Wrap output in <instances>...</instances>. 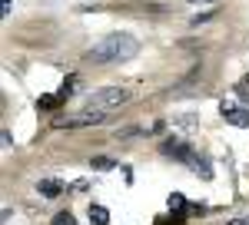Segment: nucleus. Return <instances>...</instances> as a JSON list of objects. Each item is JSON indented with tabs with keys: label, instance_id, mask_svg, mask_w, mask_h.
Wrapping results in <instances>:
<instances>
[{
	"label": "nucleus",
	"instance_id": "obj_1",
	"mask_svg": "<svg viewBox=\"0 0 249 225\" xmlns=\"http://www.w3.org/2000/svg\"><path fill=\"white\" fill-rule=\"evenodd\" d=\"M140 53V43L136 37L130 33H110V37H103L100 43L90 47V53H87V63H120V60H130V56Z\"/></svg>",
	"mask_w": 249,
	"mask_h": 225
},
{
	"label": "nucleus",
	"instance_id": "obj_2",
	"mask_svg": "<svg viewBox=\"0 0 249 225\" xmlns=\"http://www.w3.org/2000/svg\"><path fill=\"white\" fill-rule=\"evenodd\" d=\"M126 90H120V86H103V90H93V93L83 99V106L90 112H110L116 106H123L126 103Z\"/></svg>",
	"mask_w": 249,
	"mask_h": 225
},
{
	"label": "nucleus",
	"instance_id": "obj_3",
	"mask_svg": "<svg viewBox=\"0 0 249 225\" xmlns=\"http://www.w3.org/2000/svg\"><path fill=\"white\" fill-rule=\"evenodd\" d=\"M219 112H223V119H226L230 126L249 129V110L246 106H239V103H232V99H223V103H219Z\"/></svg>",
	"mask_w": 249,
	"mask_h": 225
},
{
	"label": "nucleus",
	"instance_id": "obj_4",
	"mask_svg": "<svg viewBox=\"0 0 249 225\" xmlns=\"http://www.w3.org/2000/svg\"><path fill=\"white\" fill-rule=\"evenodd\" d=\"M103 116H107V112H90V110H83V112H77V116H67V119H60L57 129H83V126H96Z\"/></svg>",
	"mask_w": 249,
	"mask_h": 225
},
{
	"label": "nucleus",
	"instance_id": "obj_5",
	"mask_svg": "<svg viewBox=\"0 0 249 225\" xmlns=\"http://www.w3.org/2000/svg\"><path fill=\"white\" fill-rule=\"evenodd\" d=\"M163 156H173L176 162H190L196 152H193L190 143H183L179 136H173V139H166V143H163Z\"/></svg>",
	"mask_w": 249,
	"mask_h": 225
},
{
	"label": "nucleus",
	"instance_id": "obj_6",
	"mask_svg": "<svg viewBox=\"0 0 249 225\" xmlns=\"http://www.w3.org/2000/svg\"><path fill=\"white\" fill-rule=\"evenodd\" d=\"M186 166H190L193 172L199 176V179H206V182L213 179V166H210V159H206V156H193V159L186 162Z\"/></svg>",
	"mask_w": 249,
	"mask_h": 225
},
{
	"label": "nucleus",
	"instance_id": "obj_7",
	"mask_svg": "<svg viewBox=\"0 0 249 225\" xmlns=\"http://www.w3.org/2000/svg\"><path fill=\"white\" fill-rule=\"evenodd\" d=\"M37 192H40V195H47V199H57L60 192H63V182H60V179H40Z\"/></svg>",
	"mask_w": 249,
	"mask_h": 225
},
{
	"label": "nucleus",
	"instance_id": "obj_8",
	"mask_svg": "<svg viewBox=\"0 0 249 225\" xmlns=\"http://www.w3.org/2000/svg\"><path fill=\"white\" fill-rule=\"evenodd\" d=\"M166 206H170V212H176V215H186V212H190V202H186V195H183V192H170Z\"/></svg>",
	"mask_w": 249,
	"mask_h": 225
},
{
	"label": "nucleus",
	"instance_id": "obj_9",
	"mask_svg": "<svg viewBox=\"0 0 249 225\" xmlns=\"http://www.w3.org/2000/svg\"><path fill=\"white\" fill-rule=\"evenodd\" d=\"M87 212H90V225H110V209L107 206H96L93 202Z\"/></svg>",
	"mask_w": 249,
	"mask_h": 225
},
{
	"label": "nucleus",
	"instance_id": "obj_10",
	"mask_svg": "<svg viewBox=\"0 0 249 225\" xmlns=\"http://www.w3.org/2000/svg\"><path fill=\"white\" fill-rule=\"evenodd\" d=\"M37 106H40V110H57V106H63V96H60V93H43L37 99Z\"/></svg>",
	"mask_w": 249,
	"mask_h": 225
},
{
	"label": "nucleus",
	"instance_id": "obj_11",
	"mask_svg": "<svg viewBox=\"0 0 249 225\" xmlns=\"http://www.w3.org/2000/svg\"><path fill=\"white\" fill-rule=\"evenodd\" d=\"M90 166H93L96 172H110V169H116V159H110V156H93Z\"/></svg>",
	"mask_w": 249,
	"mask_h": 225
},
{
	"label": "nucleus",
	"instance_id": "obj_12",
	"mask_svg": "<svg viewBox=\"0 0 249 225\" xmlns=\"http://www.w3.org/2000/svg\"><path fill=\"white\" fill-rule=\"evenodd\" d=\"M77 80H80V76H67V83L60 86V96H63V99H67V96H70L73 90H77Z\"/></svg>",
	"mask_w": 249,
	"mask_h": 225
},
{
	"label": "nucleus",
	"instance_id": "obj_13",
	"mask_svg": "<svg viewBox=\"0 0 249 225\" xmlns=\"http://www.w3.org/2000/svg\"><path fill=\"white\" fill-rule=\"evenodd\" d=\"M50 225H77V219H73L70 212H57V215H53V222H50Z\"/></svg>",
	"mask_w": 249,
	"mask_h": 225
},
{
	"label": "nucleus",
	"instance_id": "obj_14",
	"mask_svg": "<svg viewBox=\"0 0 249 225\" xmlns=\"http://www.w3.org/2000/svg\"><path fill=\"white\" fill-rule=\"evenodd\" d=\"M186 215H210V206H206V202H193Z\"/></svg>",
	"mask_w": 249,
	"mask_h": 225
},
{
	"label": "nucleus",
	"instance_id": "obj_15",
	"mask_svg": "<svg viewBox=\"0 0 249 225\" xmlns=\"http://www.w3.org/2000/svg\"><path fill=\"white\" fill-rule=\"evenodd\" d=\"M87 189H90V179H77L73 182V192H87Z\"/></svg>",
	"mask_w": 249,
	"mask_h": 225
},
{
	"label": "nucleus",
	"instance_id": "obj_16",
	"mask_svg": "<svg viewBox=\"0 0 249 225\" xmlns=\"http://www.w3.org/2000/svg\"><path fill=\"white\" fill-rule=\"evenodd\" d=\"M0 17H3V20L10 17V0H0Z\"/></svg>",
	"mask_w": 249,
	"mask_h": 225
},
{
	"label": "nucleus",
	"instance_id": "obj_17",
	"mask_svg": "<svg viewBox=\"0 0 249 225\" xmlns=\"http://www.w3.org/2000/svg\"><path fill=\"white\" fill-rule=\"evenodd\" d=\"M206 20H213V14H199V17H193V27H199V23H206Z\"/></svg>",
	"mask_w": 249,
	"mask_h": 225
},
{
	"label": "nucleus",
	"instance_id": "obj_18",
	"mask_svg": "<svg viewBox=\"0 0 249 225\" xmlns=\"http://www.w3.org/2000/svg\"><path fill=\"white\" fill-rule=\"evenodd\" d=\"M226 225H249V219H232V222H226Z\"/></svg>",
	"mask_w": 249,
	"mask_h": 225
},
{
	"label": "nucleus",
	"instance_id": "obj_19",
	"mask_svg": "<svg viewBox=\"0 0 249 225\" xmlns=\"http://www.w3.org/2000/svg\"><path fill=\"white\" fill-rule=\"evenodd\" d=\"M193 3H216V0H193Z\"/></svg>",
	"mask_w": 249,
	"mask_h": 225
},
{
	"label": "nucleus",
	"instance_id": "obj_20",
	"mask_svg": "<svg viewBox=\"0 0 249 225\" xmlns=\"http://www.w3.org/2000/svg\"><path fill=\"white\" fill-rule=\"evenodd\" d=\"M246 90H249V73H246Z\"/></svg>",
	"mask_w": 249,
	"mask_h": 225
}]
</instances>
